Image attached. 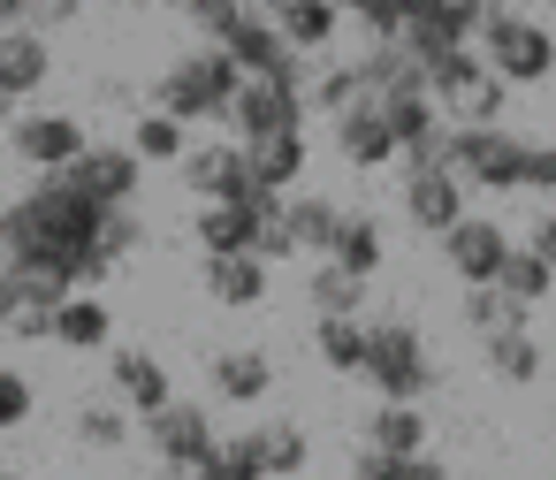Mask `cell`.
Here are the masks:
<instances>
[{
	"instance_id": "6da1fadb",
	"label": "cell",
	"mask_w": 556,
	"mask_h": 480,
	"mask_svg": "<svg viewBox=\"0 0 556 480\" xmlns=\"http://www.w3.org/2000/svg\"><path fill=\"white\" fill-rule=\"evenodd\" d=\"M0 260H31V267L62 275L70 290H108V282H115V260L100 252V206L77 199L62 176H39V184L9 206Z\"/></svg>"
},
{
	"instance_id": "7a4b0ae2",
	"label": "cell",
	"mask_w": 556,
	"mask_h": 480,
	"mask_svg": "<svg viewBox=\"0 0 556 480\" xmlns=\"http://www.w3.org/2000/svg\"><path fill=\"white\" fill-rule=\"evenodd\" d=\"M442 115L427 108V92H381V100H351L336 123H328V138H336V153L351 161V168H389L412 138H427Z\"/></svg>"
},
{
	"instance_id": "3957f363",
	"label": "cell",
	"mask_w": 556,
	"mask_h": 480,
	"mask_svg": "<svg viewBox=\"0 0 556 480\" xmlns=\"http://www.w3.org/2000/svg\"><path fill=\"white\" fill-rule=\"evenodd\" d=\"M358 381L374 389V404H427L442 389V366H434L419 320H404V313L366 320V366H358Z\"/></svg>"
},
{
	"instance_id": "277c9868",
	"label": "cell",
	"mask_w": 556,
	"mask_h": 480,
	"mask_svg": "<svg viewBox=\"0 0 556 480\" xmlns=\"http://www.w3.org/2000/svg\"><path fill=\"white\" fill-rule=\"evenodd\" d=\"M237 62L222 54V47H191V54H176L161 77H153V100L146 108H161V115H176L184 130H199V123H222L229 115V100H237Z\"/></svg>"
},
{
	"instance_id": "5b68a950",
	"label": "cell",
	"mask_w": 556,
	"mask_h": 480,
	"mask_svg": "<svg viewBox=\"0 0 556 480\" xmlns=\"http://www.w3.org/2000/svg\"><path fill=\"white\" fill-rule=\"evenodd\" d=\"M419 85H427V108H434L450 130H488V123L510 115V85H503L472 47H450L442 62H427Z\"/></svg>"
},
{
	"instance_id": "8992f818",
	"label": "cell",
	"mask_w": 556,
	"mask_h": 480,
	"mask_svg": "<svg viewBox=\"0 0 556 480\" xmlns=\"http://www.w3.org/2000/svg\"><path fill=\"white\" fill-rule=\"evenodd\" d=\"M472 54L510 85V92H526V85H548L556 77V31L541 24V16H526V9H488L480 16V31H472Z\"/></svg>"
},
{
	"instance_id": "52a82bcc",
	"label": "cell",
	"mask_w": 556,
	"mask_h": 480,
	"mask_svg": "<svg viewBox=\"0 0 556 480\" xmlns=\"http://www.w3.org/2000/svg\"><path fill=\"white\" fill-rule=\"evenodd\" d=\"M176 184H184L199 206H267V199H275V191L252 184L237 138H191V153L176 161Z\"/></svg>"
},
{
	"instance_id": "ba28073f",
	"label": "cell",
	"mask_w": 556,
	"mask_h": 480,
	"mask_svg": "<svg viewBox=\"0 0 556 480\" xmlns=\"http://www.w3.org/2000/svg\"><path fill=\"white\" fill-rule=\"evenodd\" d=\"M450 176L465 191H526V138L488 123V130H450Z\"/></svg>"
},
{
	"instance_id": "9c48e42d",
	"label": "cell",
	"mask_w": 556,
	"mask_h": 480,
	"mask_svg": "<svg viewBox=\"0 0 556 480\" xmlns=\"http://www.w3.org/2000/svg\"><path fill=\"white\" fill-rule=\"evenodd\" d=\"M206 47H222V54L237 62V77H260V85H298V92H305V77H313V62H298V54L275 39V24H267V16H252V9H244V16H229Z\"/></svg>"
},
{
	"instance_id": "30bf717a",
	"label": "cell",
	"mask_w": 556,
	"mask_h": 480,
	"mask_svg": "<svg viewBox=\"0 0 556 480\" xmlns=\"http://www.w3.org/2000/svg\"><path fill=\"white\" fill-rule=\"evenodd\" d=\"M85 146H92V130L77 108H16V123H9V153L39 176H62Z\"/></svg>"
},
{
	"instance_id": "8fae6325",
	"label": "cell",
	"mask_w": 556,
	"mask_h": 480,
	"mask_svg": "<svg viewBox=\"0 0 556 480\" xmlns=\"http://www.w3.org/2000/svg\"><path fill=\"white\" fill-rule=\"evenodd\" d=\"M62 298H70L62 275L31 267V260H0V328L16 343H47V320H54Z\"/></svg>"
},
{
	"instance_id": "7c38bea8",
	"label": "cell",
	"mask_w": 556,
	"mask_h": 480,
	"mask_svg": "<svg viewBox=\"0 0 556 480\" xmlns=\"http://www.w3.org/2000/svg\"><path fill=\"white\" fill-rule=\"evenodd\" d=\"M62 184H70L77 199H92L100 214H115V206H138V199H146V168H138V153H130V146H108V138H92V146L62 168Z\"/></svg>"
},
{
	"instance_id": "4fadbf2b",
	"label": "cell",
	"mask_w": 556,
	"mask_h": 480,
	"mask_svg": "<svg viewBox=\"0 0 556 480\" xmlns=\"http://www.w3.org/2000/svg\"><path fill=\"white\" fill-rule=\"evenodd\" d=\"M222 123H229V138H237V146H267V138L305 130L313 115H305V92H298V85H260V77H244Z\"/></svg>"
},
{
	"instance_id": "5bb4252c",
	"label": "cell",
	"mask_w": 556,
	"mask_h": 480,
	"mask_svg": "<svg viewBox=\"0 0 556 480\" xmlns=\"http://www.w3.org/2000/svg\"><path fill=\"white\" fill-rule=\"evenodd\" d=\"M434 244H442V267H450L465 290H495V267L510 260V244H518V237H510L495 214H457Z\"/></svg>"
},
{
	"instance_id": "9a60e30c",
	"label": "cell",
	"mask_w": 556,
	"mask_h": 480,
	"mask_svg": "<svg viewBox=\"0 0 556 480\" xmlns=\"http://www.w3.org/2000/svg\"><path fill=\"white\" fill-rule=\"evenodd\" d=\"M214 419H206V404H191V396H168L153 419H146V442H153V457H161V480L168 472H191L206 450H214Z\"/></svg>"
},
{
	"instance_id": "2e32d148",
	"label": "cell",
	"mask_w": 556,
	"mask_h": 480,
	"mask_svg": "<svg viewBox=\"0 0 556 480\" xmlns=\"http://www.w3.org/2000/svg\"><path fill=\"white\" fill-rule=\"evenodd\" d=\"M108 389H115V404H123L130 419H153V412L176 396L168 358H153L146 343H108Z\"/></svg>"
},
{
	"instance_id": "e0dca14e",
	"label": "cell",
	"mask_w": 556,
	"mask_h": 480,
	"mask_svg": "<svg viewBox=\"0 0 556 480\" xmlns=\"http://www.w3.org/2000/svg\"><path fill=\"white\" fill-rule=\"evenodd\" d=\"M320 260H328L336 275H351V282H374V275L389 267V222H381L374 206H343Z\"/></svg>"
},
{
	"instance_id": "ac0fdd59",
	"label": "cell",
	"mask_w": 556,
	"mask_h": 480,
	"mask_svg": "<svg viewBox=\"0 0 556 480\" xmlns=\"http://www.w3.org/2000/svg\"><path fill=\"white\" fill-rule=\"evenodd\" d=\"M206 389L222 396V404H267L275 396V351L267 343H222L214 358H206Z\"/></svg>"
},
{
	"instance_id": "d6986e66",
	"label": "cell",
	"mask_w": 556,
	"mask_h": 480,
	"mask_svg": "<svg viewBox=\"0 0 556 480\" xmlns=\"http://www.w3.org/2000/svg\"><path fill=\"white\" fill-rule=\"evenodd\" d=\"M267 24H275V39L298 62H328V47L343 39V9H336V0H275Z\"/></svg>"
},
{
	"instance_id": "ffe728a7",
	"label": "cell",
	"mask_w": 556,
	"mask_h": 480,
	"mask_svg": "<svg viewBox=\"0 0 556 480\" xmlns=\"http://www.w3.org/2000/svg\"><path fill=\"white\" fill-rule=\"evenodd\" d=\"M275 214H282V199H267V206H199V214H191L199 260H237V252H252Z\"/></svg>"
},
{
	"instance_id": "44dd1931",
	"label": "cell",
	"mask_w": 556,
	"mask_h": 480,
	"mask_svg": "<svg viewBox=\"0 0 556 480\" xmlns=\"http://www.w3.org/2000/svg\"><path fill=\"white\" fill-rule=\"evenodd\" d=\"M396 206H404V222L419 229V237H442L457 214H472L465 206V184L450 176V168H427V176H396Z\"/></svg>"
},
{
	"instance_id": "7402d4cb",
	"label": "cell",
	"mask_w": 556,
	"mask_h": 480,
	"mask_svg": "<svg viewBox=\"0 0 556 480\" xmlns=\"http://www.w3.org/2000/svg\"><path fill=\"white\" fill-rule=\"evenodd\" d=\"M47 77H54V39H39V31H0V100H39L47 92Z\"/></svg>"
},
{
	"instance_id": "603a6c76",
	"label": "cell",
	"mask_w": 556,
	"mask_h": 480,
	"mask_svg": "<svg viewBox=\"0 0 556 480\" xmlns=\"http://www.w3.org/2000/svg\"><path fill=\"white\" fill-rule=\"evenodd\" d=\"M47 343H62V351H108L115 343V313H108V298L100 290H70L62 305H54V320H47Z\"/></svg>"
},
{
	"instance_id": "cb8c5ba5",
	"label": "cell",
	"mask_w": 556,
	"mask_h": 480,
	"mask_svg": "<svg viewBox=\"0 0 556 480\" xmlns=\"http://www.w3.org/2000/svg\"><path fill=\"white\" fill-rule=\"evenodd\" d=\"M366 450H374V457H427V450H434L427 404H374V412H366Z\"/></svg>"
},
{
	"instance_id": "d4e9b609",
	"label": "cell",
	"mask_w": 556,
	"mask_h": 480,
	"mask_svg": "<svg viewBox=\"0 0 556 480\" xmlns=\"http://www.w3.org/2000/svg\"><path fill=\"white\" fill-rule=\"evenodd\" d=\"M199 267H206V298L229 305V313H260V305L275 298V267H260L252 252H237V260H199Z\"/></svg>"
},
{
	"instance_id": "484cf974",
	"label": "cell",
	"mask_w": 556,
	"mask_h": 480,
	"mask_svg": "<svg viewBox=\"0 0 556 480\" xmlns=\"http://www.w3.org/2000/svg\"><path fill=\"white\" fill-rule=\"evenodd\" d=\"M252 434V450H260V465H267V480H298L305 465H313V434H305V419H290V412H267L260 427H244Z\"/></svg>"
},
{
	"instance_id": "4316f807",
	"label": "cell",
	"mask_w": 556,
	"mask_h": 480,
	"mask_svg": "<svg viewBox=\"0 0 556 480\" xmlns=\"http://www.w3.org/2000/svg\"><path fill=\"white\" fill-rule=\"evenodd\" d=\"M305 161H313V130H290V138H267V146H244V168H252V184L260 191H298V176H305Z\"/></svg>"
},
{
	"instance_id": "83f0119b",
	"label": "cell",
	"mask_w": 556,
	"mask_h": 480,
	"mask_svg": "<svg viewBox=\"0 0 556 480\" xmlns=\"http://www.w3.org/2000/svg\"><path fill=\"white\" fill-rule=\"evenodd\" d=\"M336 214H343V206H336L328 191H305V184H298V191H282V237H290L298 252H313V260L328 252V237H336Z\"/></svg>"
},
{
	"instance_id": "f1b7e54d",
	"label": "cell",
	"mask_w": 556,
	"mask_h": 480,
	"mask_svg": "<svg viewBox=\"0 0 556 480\" xmlns=\"http://www.w3.org/2000/svg\"><path fill=\"white\" fill-rule=\"evenodd\" d=\"M480 358H488V374L503 381V389H533L541 381V343H533V328H495V336H480Z\"/></svg>"
},
{
	"instance_id": "f546056e",
	"label": "cell",
	"mask_w": 556,
	"mask_h": 480,
	"mask_svg": "<svg viewBox=\"0 0 556 480\" xmlns=\"http://www.w3.org/2000/svg\"><path fill=\"white\" fill-rule=\"evenodd\" d=\"M130 153H138V168H176L184 153H191V130L176 123V115H161V108H138L130 115V138H123Z\"/></svg>"
},
{
	"instance_id": "4dcf8cb0",
	"label": "cell",
	"mask_w": 556,
	"mask_h": 480,
	"mask_svg": "<svg viewBox=\"0 0 556 480\" xmlns=\"http://www.w3.org/2000/svg\"><path fill=\"white\" fill-rule=\"evenodd\" d=\"M305 305H313V320H366V282L336 275L328 260H313V275H305Z\"/></svg>"
},
{
	"instance_id": "1f68e13d",
	"label": "cell",
	"mask_w": 556,
	"mask_h": 480,
	"mask_svg": "<svg viewBox=\"0 0 556 480\" xmlns=\"http://www.w3.org/2000/svg\"><path fill=\"white\" fill-rule=\"evenodd\" d=\"M168 480H267V465H260L252 434H214V450L191 472H168Z\"/></svg>"
},
{
	"instance_id": "d6a6232c",
	"label": "cell",
	"mask_w": 556,
	"mask_h": 480,
	"mask_svg": "<svg viewBox=\"0 0 556 480\" xmlns=\"http://www.w3.org/2000/svg\"><path fill=\"white\" fill-rule=\"evenodd\" d=\"M70 434H77V450H123L138 427H130V412H123L115 396H92V404L70 412Z\"/></svg>"
},
{
	"instance_id": "836d02e7",
	"label": "cell",
	"mask_w": 556,
	"mask_h": 480,
	"mask_svg": "<svg viewBox=\"0 0 556 480\" xmlns=\"http://www.w3.org/2000/svg\"><path fill=\"white\" fill-rule=\"evenodd\" d=\"M313 358H320V374H358L366 366V320H313Z\"/></svg>"
},
{
	"instance_id": "e575fe53",
	"label": "cell",
	"mask_w": 556,
	"mask_h": 480,
	"mask_svg": "<svg viewBox=\"0 0 556 480\" xmlns=\"http://www.w3.org/2000/svg\"><path fill=\"white\" fill-rule=\"evenodd\" d=\"M351 100H358L351 54H343V62H313V77H305V115H328V123H336V115H343Z\"/></svg>"
},
{
	"instance_id": "d590c367",
	"label": "cell",
	"mask_w": 556,
	"mask_h": 480,
	"mask_svg": "<svg viewBox=\"0 0 556 480\" xmlns=\"http://www.w3.org/2000/svg\"><path fill=\"white\" fill-rule=\"evenodd\" d=\"M495 290H503L510 305H526V313H533V305H541V298L556 290V275H548V267H541L533 252H518V244H510V260L495 267Z\"/></svg>"
},
{
	"instance_id": "8d00e7d4",
	"label": "cell",
	"mask_w": 556,
	"mask_h": 480,
	"mask_svg": "<svg viewBox=\"0 0 556 480\" xmlns=\"http://www.w3.org/2000/svg\"><path fill=\"white\" fill-rule=\"evenodd\" d=\"M457 320H465L472 336H495V328H533V313H526V305H510L503 290H465V298H457Z\"/></svg>"
},
{
	"instance_id": "74e56055",
	"label": "cell",
	"mask_w": 556,
	"mask_h": 480,
	"mask_svg": "<svg viewBox=\"0 0 556 480\" xmlns=\"http://www.w3.org/2000/svg\"><path fill=\"white\" fill-rule=\"evenodd\" d=\"M351 480H450V465H442L434 450H427V457H374V450H358Z\"/></svg>"
},
{
	"instance_id": "f35d334b",
	"label": "cell",
	"mask_w": 556,
	"mask_h": 480,
	"mask_svg": "<svg viewBox=\"0 0 556 480\" xmlns=\"http://www.w3.org/2000/svg\"><path fill=\"white\" fill-rule=\"evenodd\" d=\"M31 412H39V389H31V374H24V366H0V434L31 427Z\"/></svg>"
},
{
	"instance_id": "ab89813d",
	"label": "cell",
	"mask_w": 556,
	"mask_h": 480,
	"mask_svg": "<svg viewBox=\"0 0 556 480\" xmlns=\"http://www.w3.org/2000/svg\"><path fill=\"white\" fill-rule=\"evenodd\" d=\"M168 9H184V16H191V31H199V39H214L229 16H244V0H168Z\"/></svg>"
},
{
	"instance_id": "60d3db41",
	"label": "cell",
	"mask_w": 556,
	"mask_h": 480,
	"mask_svg": "<svg viewBox=\"0 0 556 480\" xmlns=\"http://www.w3.org/2000/svg\"><path fill=\"white\" fill-rule=\"evenodd\" d=\"M526 191H541L556 206V146H541V138H526Z\"/></svg>"
},
{
	"instance_id": "b9f144b4",
	"label": "cell",
	"mask_w": 556,
	"mask_h": 480,
	"mask_svg": "<svg viewBox=\"0 0 556 480\" xmlns=\"http://www.w3.org/2000/svg\"><path fill=\"white\" fill-rule=\"evenodd\" d=\"M518 252H533L548 275H556V206H541L533 222H526V237H518Z\"/></svg>"
},
{
	"instance_id": "7bdbcfd3",
	"label": "cell",
	"mask_w": 556,
	"mask_h": 480,
	"mask_svg": "<svg viewBox=\"0 0 556 480\" xmlns=\"http://www.w3.org/2000/svg\"><path fill=\"white\" fill-rule=\"evenodd\" d=\"M24 24V0H0V31H16Z\"/></svg>"
},
{
	"instance_id": "ee69618b",
	"label": "cell",
	"mask_w": 556,
	"mask_h": 480,
	"mask_svg": "<svg viewBox=\"0 0 556 480\" xmlns=\"http://www.w3.org/2000/svg\"><path fill=\"white\" fill-rule=\"evenodd\" d=\"M9 123H16V100H0V130H9Z\"/></svg>"
},
{
	"instance_id": "f6af8a7d",
	"label": "cell",
	"mask_w": 556,
	"mask_h": 480,
	"mask_svg": "<svg viewBox=\"0 0 556 480\" xmlns=\"http://www.w3.org/2000/svg\"><path fill=\"white\" fill-rule=\"evenodd\" d=\"M0 480H24V472H16V465H0Z\"/></svg>"
},
{
	"instance_id": "bcb514c9",
	"label": "cell",
	"mask_w": 556,
	"mask_h": 480,
	"mask_svg": "<svg viewBox=\"0 0 556 480\" xmlns=\"http://www.w3.org/2000/svg\"><path fill=\"white\" fill-rule=\"evenodd\" d=\"M0 237H9V206H0Z\"/></svg>"
},
{
	"instance_id": "7dc6e473",
	"label": "cell",
	"mask_w": 556,
	"mask_h": 480,
	"mask_svg": "<svg viewBox=\"0 0 556 480\" xmlns=\"http://www.w3.org/2000/svg\"><path fill=\"white\" fill-rule=\"evenodd\" d=\"M541 16H556V0H541Z\"/></svg>"
},
{
	"instance_id": "c3c4849f",
	"label": "cell",
	"mask_w": 556,
	"mask_h": 480,
	"mask_svg": "<svg viewBox=\"0 0 556 480\" xmlns=\"http://www.w3.org/2000/svg\"><path fill=\"white\" fill-rule=\"evenodd\" d=\"M472 480H488V472H472Z\"/></svg>"
}]
</instances>
